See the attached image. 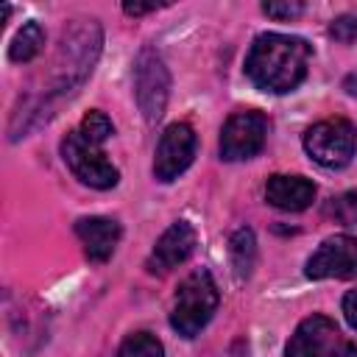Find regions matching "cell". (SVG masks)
Segmentation results:
<instances>
[{
	"mask_svg": "<svg viewBox=\"0 0 357 357\" xmlns=\"http://www.w3.org/2000/svg\"><path fill=\"white\" fill-rule=\"evenodd\" d=\"M312 59V47L301 36L290 33H259L245 56V75L262 92L284 95L293 92L304 78Z\"/></svg>",
	"mask_w": 357,
	"mask_h": 357,
	"instance_id": "cell-1",
	"label": "cell"
},
{
	"mask_svg": "<svg viewBox=\"0 0 357 357\" xmlns=\"http://www.w3.org/2000/svg\"><path fill=\"white\" fill-rule=\"evenodd\" d=\"M218 284L206 268L192 271L178 287L173 298V312H170V326L181 337H195L209 318L218 310Z\"/></svg>",
	"mask_w": 357,
	"mask_h": 357,
	"instance_id": "cell-2",
	"label": "cell"
},
{
	"mask_svg": "<svg viewBox=\"0 0 357 357\" xmlns=\"http://www.w3.org/2000/svg\"><path fill=\"white\" fill-rule=\"evenodd\" d=\"M304 151L324 167H346L357 151V131L346 117H329L304 131Z\"/></svg>",
	"mask_w": 357,
	"mask_h": 357,
	"instance_id": "cell-3",
	"label": "cell"
},
{
	"mask_svg": "<svg viewBox=\"0 0 357 357\" xmlns=\"http://www.w3.org/2000/svg\"><path fill=\"white\" fill-rule=\"evenodd\" d=\"M61 156H64L67 167L73 170V176H75L78 181L95 187V190H109V187H114L117 178H120L117 167L106 159V153L100 151V145L92 142V139H86L78 128L64 137V142H61Z\"/></svg>",
	"mask_w": 357,
	"mask_h": 357,
	"instance_id": "cell-4",
	"label": "cell"
},
{
	"mask_svg": "<svg viewBox=\"0 0 357 357\" xmlns=\"http://www.w3.org/2000/svg\"><path fill=\"white\" fill-rule=\"evenodd\" d=\"M134 92H137V103H139L142 117L153 126V123L165 114L167 92H170V75H167L165 61H162L151 47H145V50L137 56V67H134Z\"/></svg>",
	"mask_w": 357,
	"mask_h": 357,
	"instance_id": "cell-5",
	"label": "cell"
},
{
	"mask_svg": "<svg viewBox=\"0 0 357 357\" xmlns=\"http://www.w3.org/2000/svg\"><path fill=\"white\" fill-rule=\"evenodd\" d=\"M268 137V120L262 112H234L220 131V159L243 162L262 151Z\"/></svg>",
	"mask_w": 357,
	"mask_h": 357,
	"instance_id": "cell-6",
	"label": "cell"
},
{
	"mask_svg": "<svg viewBox=\"0 0 357 357\" xmlns=\"http://www.w3.org/2000/svg\"><path fill=\"white\" fill-rule=\"evenodd\" d=\"M310 279H357V237L332 234L307 259Z\"/></svg>",
	"mask_w": 357,
	"mask_h": 357,
	"instance_id": "cell-7",
	"label": "cell"
},
{
	"mask_svg": "<svg viewBox=\"0 0 357 357\" xmlns=\"http://www.w3.org/2000/svg\"><path fill=\"white\" fill-rule=\"evenodd\" d=\"M195 156V131L190 123H170L156 145V156H153V176L159 181H173L178 178L190 162Z\"/></svg>",
	"mask_w": 357,
	"mask_h": 357,
	"instance_id": "cell-8",
	"label": "cell"
},
{
	"mask_svg": "<svg viewBox=\"0 0 357 357\" xmlns=\"http://www.w3.org/2000/svg\"><path fill=\"white\" fill-rule=\"evenodd\" d=\"M340 343L343 340H340L337 324L332 318L310 315L290 335V340L284 346V357H335Z\"/></svg>",
	"mask_w": 357,
	"mask_h": 357,
	"instance_id": "cell-9",
	"label": "cell"
},
{
	"mask_svg": "<svg viewBox=\"0 0 357 357\" xmlns=\"http://www.w3.org/2000/svg\"><path fill=\"white\" fill-rule=\"evenodd\" d=\"M195 243H198L195 229L187 220H176L156 240V245H153L145 268L151 273H167V271L178 268L181 262H187V257L195 251Z\"/></svg>",
	"mask_w": 357,
	"mask_h": 357,
	"instance_id": "cell-10",
	"label": "cell"
},
{
	"mask_svg": "<svg viewBox=\"0 0 357 357\" xmlns=\"http://www.w3.org/2000/svg\"><path fill=\"white\" fill-rule=\"evenodd\" d=\"M75 234L84 245L86 259L92 262H106L117 243H120V223L114 218H103V215H89V218H78L75 220Z\"/></svg>",
	"mask_w": 357,
	"mask_h": 357,
	"instance_id": "cell-11",
	"label": "cell"
},
{
	"mask_svg": "<svg viewBox=\"0 0 357 357\" xmlns=\"http://www.w3.org/2000/svg\"><path fill=\"white\" fill-rule=\"evenodd\" d=\"M265 201L284 212H301L315 201V184L304 176L276 173L265 184Z\"/></svg>",
	"mask_w": 357,
	"mask_h": 357,
	"instance_id": "cell-12",
	"label": "cell"
},
{
	"mask_svg": "<svg viewBox=\"0 0 357 357\" xmlns=\"http://www.w3.org/2000/svg\"><path fill=\"white\" fill-rule=\"evenodd\" d=\"M254 257H257V243H254V231L248 226H240L231 240H229V259H231V268L237 273V279H248L251 276V268H254Z\"/></svg>",
	"mask_w": 357,
	"mask_h": 357,
	"instance_id": "cell-13",
	"label": "cell"
},
{
	"mask_svg": "<svg viewBox=\"0 0 357 357\" xmlns=\"http://www.w3.org/2000/svg\"><path fill=\"white\" fill-rule=\"evenodd\" d=\"M42 45H45V31H42V25H39V22H25V25L17 31V36L11 39V45H8V59L17 61V64L31 61L33 56H39Z\"/></svg>",
	"mask_w": 357,
	"mask_h": 357,
	"instance_id": "cell-14",
	"label": "cell"
},
{
	"mask_svg": "<svg viewBox=\"0 0 357 357\" xmlns=\"http://www.w3.org/2000/svg\"><path fill=\"white\" fill-rule=\"evenodd\" d=\"M117 357H165V346L151 332H134L120 343Z\"/></svg>",
	"mask_w": 357,
	"mask_h": 357,
	"instance_id": "cell-15",
	"label": "cell"
},
{
	"mask_svg": "<svg viewBox=\"0 0 357 357\" xmlns=\"http://www.w3.org/2000/svg\"><path fill=\"white\" fill-rule=\"evenodd\" d=\"M78 131H81L86 139H92V142L103 145V142L114 134V126H112V120H109L100 109H92V112H86V114H84V120H81Z\"/></svg>",
	"mask_w": 357,
	"mask_h": 357,
	"instance_id": "cell-16",
	"label": "cell"
},
{
	"mask_svg": "<svg viewBox=\"0 0 357 357\" xmlns=\"http://www.w3.org/2000/svg\"><path fill=\"white\" fill-rule=\"evenodd\" d=\"M329 212H332L340 223H357V190H349V192H343L340 198H335Z\"/></svg>",
	"mask_w": 357,
	"mask_h": 357,
	"instance_id": "cell-17",
	"label": "cell"
},
{
	"mask_svg": "<svg viewBox=\"0 0 357 357\" xmlns=\"http://www.w3.org/2000/svg\"><path fill=\"white\" fill-rule=\"evenodd\" d=\"M329 36L337 39V42H343V45H351L357 39V17L354 14H340L337 20H332Z\"/></svg>",
	"mask_w": 357,
	"mask_h": 357,
	"instance_id": "cell-18",
	"label": "cell"
},
{
	"mask_svg": "<svg viewBox=\"0 0 357 357\" xmlns=\"http://www.w3.org/2000/svg\"><path fill=\"white\" fill-rule=\"evenodd\" d=\"M262 11L273 20H293L304 11V3H262Z\"/></svg>",
	"mask_w": 357,
	"mask_h": 357,
	"instance_id": "cell-19",
	"label": "cell"
},
{
	"mask_svg": "<svg viewBox=\"0 0 357 357\" xmlns=\"http://www.w3.org/2000/svg\"><path fill=\"white\" fill-rule=\"evenodd\" d=\"M343 315L349 321L351 329H357V290H349L343 296Z\"/></svg>",
	"mask_w": 357,
	"mask_h": 357,
	"instance_id": "cell-20",
	"label": "cell"
},
{
	"mask_svg": "<svg viewBox=\"0 0 357 357\" xmlns=\"http://www.w3.org/2000/svg\"><path fill=\"white\" fill-rule=\"evenodd\" d=\"M153 8H159V6H156V3H126V6H123V11L131 14V17L148 14V11H153Z\"/></svg>",
	"mask_w": 357,
	"mask_h": 357,
	"instance_id": "cell-21",
	"label": "cell"
},
{
	"mask_svg": "<svg viewBox=\"0 0 357 357\" xmlns=\"http://www.w3.org/2000/svg\"><path fill=\"white\" fill-rule=\"evenodd\" d=\"M343 89H346L351 98H357V70L346 75V81H343Z\"/></svg>",
	"mask_w": 357,
	"mask_h": 357,
	"instance_id": "cell-22",
	"label": "cell"
},
{
	"mask_svg": "<svg viewBox=\"0 0 357 357\" xmlns=\"http://www.w3.org/2000/svg\"><path fill=\"white\" fill-rule=\"evenodd\" d=\"M335 357H357V346H351V343H340V349L335 351Z\"/></svg>",
	"mask_w": 357,
	"mask_h": 357,
	"instance_id": "cell-23",
	"label": "cell"
}]
</instances>
